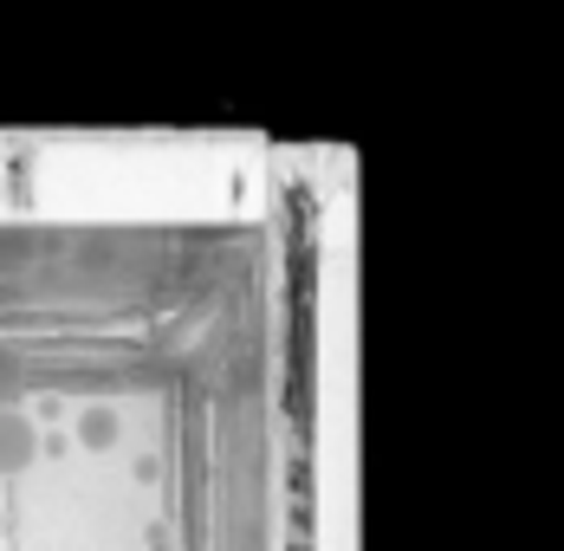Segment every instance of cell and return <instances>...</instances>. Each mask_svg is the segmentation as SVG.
I'll use <instances>...</instances> for the list:
<instances>
[{
	"label": "cell",
	"mask_w": 564,
	"mask_h": 551,
	"mask_svg": "<svg viewBox=\"0 0 564 551\" xmlns=\"http://www.w3.org/2000/svg\"><path fill=\"white\" fill-rule=\"evenodd\" d=\"M33 415H20V409H0V474H20V467H33Z\"/></svg>",
	"instance_id": "6da1fadb"
},
{
	"label": "cell",
	"mask_w": 564,
	"mask_h": 551,
	"mask_svg": "<svg viewBox=\"0 0 564 551\" xmlns=\"http://www.w3.org/2000/svg\"><path fill=\"white\" fill-rule=\"evenodd\" d=\"M0 409H20V364H13V350H0Z\"/></svg>",
	"instance_id": "7a4b0ae2"
}]
</instances>
